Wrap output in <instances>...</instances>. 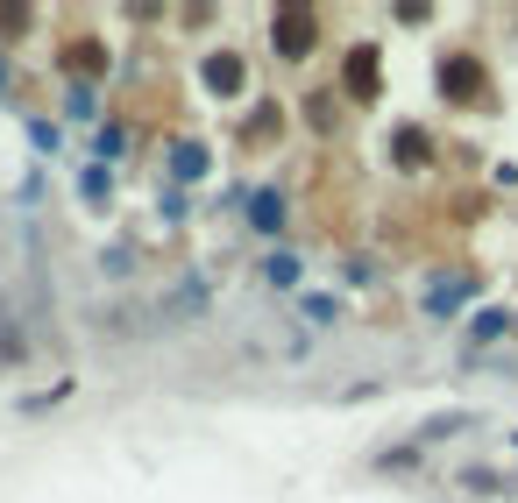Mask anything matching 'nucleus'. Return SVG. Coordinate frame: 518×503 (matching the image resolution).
<instances>
[{
    "instance_id": "f257e3e1",
    "label": "nucleus",
    "mask_w": 518,
    "mask_h": 503,
    "mask_svg": "<svg viewBox=\"0 0 518 503\" xmlns=\"http://www.w3.org/2000/svg\"><path fill=\"white\" fill-rule=\"evenodd\" d=\"M199 312H206V284H199V277H185V284H171V291L157 298V319H164V326H192Z\"/></svg>"
},
{
    "instance_id": "f03ea898",
    "label": "nucleus",
    "mask_w": 518,
    "mask_h": 503,
    "mask_svg": "<svg viewBox=\"0 0 518 503\" xmlns=\"http://www.w3.org/2000/svg\"><path fill=\"white\" fill-rule=\"evenodd\" d=\"M277 50L284 57H306L313 50V15H277Z\"/></svg>"
},
{
    "instance_id": "7ed1b4c3",
    "label": "nucleus",
    "mask_w": 518,
    "mask_h": 503,
    "mask_svg": "<svg viewBox=\"0 0 518 503\" xmlns=\"http://www.w3.org/2000/svg\"><path fill=\"white\" fill-rule=\"evenodd\" d=\"M206 86H213L220 100H235V93H242V57H228V50L206 57Z\"/></svg>"
},
{
    "instance_id": "20e7f679",
    "label": "nucleus",
    "mask_w": 518,
    "mask_h": 503,
    "mask_svg": "<svg viewBox=\"0 0 518 503\" xmlns=\"http://www.w3.org/2000/svg\"><path fill=\"white\" fill-rule=\"evenodd\" d=\"M79 199H86L93 213H107V206H114V178H107V163H86V171H79Z\"/></svg>"
},
{
    "instance_id": "39448f33",
    "label": "nucleus",
    "mask_w": 518,
    "mask_h": 503,
    "mask_svg": "<svg viewBox=\"0 0 518 503\" xmlns=\"http://www.w3.org/2000/svg\"><path fill=\"white\" fill-rule=\"evenodd\" d=\"M249 227L256 234H277L284 227V192H249Z\"/></svg>"
},
{
    "instance_id": "423d86ee",
    "label": "nucleus",
    "mask_w": 518,
    "mask_h": 503,
    "mask_svg": "<svg viewBox=\"0 0 518 503\" xmlns=\"http://www.w3.org/2000/svg\"><path fill=\"white\" fill-rule=\"evenodd\" d=\"M263 284L299 291V256H291V248H270V256H263Z\"/></svg>"
},
{
    "instance_id": "0eeeda50",
    "label": "nucleus",
    "mask_w": 518,
    "mask_h": 503,
    "mask_svg": "<svg viewBox=\"0 0 518 503\" xmlns=\"http://www.w3.org/2000/svg\"><path fill=\"white\" fill-rule=\"evenodd\" d=\"M171 178H178V185H199V178H206V149H199V142H178V149H171Z\"/></svg>"
},
{
    "instance_id": "6e6552de",
    "label": "nucleus",
    "mask_w": 518,
    "mask_h": 503,
    "mask_svg": "<svg viewBox=\"0 0 518 503\" xmlns=\"http://www.w3.org/2000/svg\"><path fill=\"white\" fill-rule=\"evenodd\" d=\"M114 156H128V128H121V121H100V135H93V163H114Z\"/></svg>"
},
{
    "instance_id": "1a4fd4ad",
    "label": "nucleus",
    "mask_w": 518,
    "mask_h": 503,
    "mask_svg": "<svg viewBox=\"0 0 518 503\" xmlns=\"http://www.w3.org/2000/svg\"><path fill=\"white\" fill-rule=\"evenodd\" d=\"M128 270H135V248H128V241L100 248V277H128Z\"/></svg>"
},
{
    "instance_id": "9d476101",
    "label": "nucleus",
    "mask_w": 518,
    "mask_h": 503,
    "mask_svg": "<svg viewBox=\"0 0 518 503\" xmlns=\"http://www.w3.org/2000/svg\"><path fill=\"white\" fill-rule=\"evenodd\" d=\"M29 142H36L43 156H57V149H64V135H57V121H29Z\"/></svg>"
},
{
    "instance_id": "9b49d317",
    "label": "nucleus",
    "mask_w": 518,
    "mask_h": 503,
    "mask_svg": "<svg viewBox=\"0 0 518 503\" xmlns=\"http://www.w3.org/2000/svg\"><path fill=\"white\" fill-rule=\"evenodd\" d=\"M306 319L313 326H334V298H306Z\"/></svg>"
},
{
    "instance_id": "f8f14e48",
    "label": "nucleus",
    "mask_w": 518,
    "mask_h": 503,
    "mask_svg": "<svg viewBox=\"0 0 518 503\" xmlns=\"http://www.w3.org/2000/svg\"><path fill=\"white\" fill-rule=\"evenodd\" d=\"M0 93H8V64H0Z\"/></svg>"
}]
</instances>
